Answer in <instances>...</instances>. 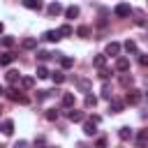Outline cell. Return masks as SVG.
Wrapping results in <instances>:
<instances>
[{"label": "cell", "mask_w": 148, "mask_h": 148, "mask_svg": "<svg viewBox=\"0 0 148 148\" xmlns=\"http://www.w3.org/2000/svg\"><path fill=\"white\" fill-rule=\"evenodd\" d=\"M113 14H116L118 18H127V16L132 14V7H130L127 2H120V5H116V7H113Z\"/></svg>", "instance_id": "1"}, {"label": "cell", "mask_w": 148, "mask_h": 148, "mask_svg": "<svg viewBox=\"0 0 148 148\" xmlns=\"http://www.w3.org/2000/svg\"><path fill=\"white\" fill-rule=\"evenodd\" d=\"M83 134L86 136H95L97 134V123L90 118V120H83Z\"/></svg>", "instance_id": "2"}, {"label": "cell", "mask_w": 148, "mask_h": 148, "mask_svg": "<svg viewBox=\"0 0 148 148\" xmlns=\"http://www.w3.org/2000/svg\"><path fill=\"white\" fill-rule=\"evenodd\" d=\"M134 143H136V148H146V146H148V130H139Z\"/></svg>", "instance_id": "3"}, {"label": "cell", "mask_w": 148, "mask_h": 148, "mask_svg": "<svg viewBox=\"0 0 148 148\" xmlns=\"http://www.w3.org/2000/svg\"><path fill=\"white\" fill-rule=\"evenodd\" d=\"M116 69H118V72H127V69H130V58L118 56V58H116Z\"/></svg>", "instance_id": "4"}, {"label": "cell", "mask_w": 148, "mask_h": 148, "mask_svg": "<svg viewBox=\"0 0 148 148\" xmlns=\"http://www.w3.org/2000/svg\"><path fill=\"white\" fill-rule=\"evenodd\" d=\"M46 12H49L51 16H58V14H65V7H62L60 2H51V5L46 7Z\"/></svg>", "instance_id": "5"}, {"label": "cell", "mask_w": 148, "mask_h": 148, "mask_svg": "<svg viewBox=\"0 0 148 148\" xmlns=\"http://www.w3.org/2000/svg\"><path fill=\"white\" fill-rule=\"evenodd\" d=\"M120 49H123V46H120L118 42H109V44H106V53H104V56H120Z\"/></svg>", "instance_id": "6"}, {"label": "cell", "mask_w": 148, "mask_h": 148, "mask_svg": "<svg viewBox=\"0 0 148 148\" xmlns=\"http://www.w3.org/2000/svg\"><path fill=\"white\" fill-rule=\"evenodd\" d=\"M118 136H120V141H130V139L134 136V132H132V127H127V125H123V127L118 130Z\"/></svg>", "instance_id": "7"}, {"label": "cell", "mask_w": 148, "mask_h": 148, "mask_svg": "<svg viewBox=\"0 0 148 148\" xmlns=\"http://www.w3.org/2000/svg\"><path fill=\"white\" fill-rule=\"evenodd\" d=\"M109 109H111L113 113H120V111L125 109V102H123V99H113V97H111V102H109Z\"/></svg>", "instance_id": "8"}, {"label": "cell", "mask_w": 148, "mask_h": 148, "mask_svg": "<svg viewBox=\"0 0 148 148\" xmlns=\"http://www.w3.org/2000/svg\"><path fill=\"white\" fill-rule=\"evenodd\" d=\"M67 116H69L72 123H83V120H86V113H83V111H74V109H72Z\"/></svg>", "instance_id": "9"}, {"label": "cell", "mask_w": 148, "mask_h": 148, "mask_svg": "<svg viewBox=\"0 0 148 148\" xmlns=\"http://www.w3.org/2000/svg\"><path fill=\"white\" fill-rule=\"evenodd\" d=\"M21 46H23L25 51H32V49H37V39H35V37H25V39L21 42Z\"/></svg>", "instance_id": "10"}, {"label": "cell", "mask_w": 148, "mask_h": 148, "mask_svg": "<svg viewBox=\"0 0 148 148\" xmlns=\"http://www.w3.org/2000/svg\"><path fill=\"white\" fill-rule=\"evenodd\" d=\"M92 65H95L97 69H104V67H106V56H104V53L95 56V58H92Z\"/></svg>", "instance_id": "11"}, {"label": "cell", "mask_w": 148, "mask_h": 148, "mask_svg": "<svg viewBox=\"0 0 148 148\" xmlns=\"http://www.w3.org/2000/svg\"><path fill=\"white\" fill-rule=\"evenodd\" d=\"M76 16H79V7H76V5L65 7V18H76Z\"/></svg>", "instance_id": "12"}, {"label": "cell", "mask_w": 148, "mask_h": 148, "mask_svg": "<svg viewBox=\"0 0 148 148\" xmlns=\"http://www.w3.org/2000/svg\"><path fill=\"white\" fill-rule=\"evenodd\" d=\"M5 79H7V83H12V86H14V83H18V79H21V74H18L16 69H9Z\"/></svg>", "instance_id": "13"}, {"label": "cell", "mask_w": 148, "mask_h": 148, "mask_svg": "<svg viewBox=\"0 0 148 148\" xmlns=\"http://www.w3.org/2000/svg\"><path fill=\"white\" fill-rule=\"evenodd\" d=\"M127 102H130V104H139V102H141V92H139V90H130V92H127Z\"/></svg>", "instance_id": "14"}, {"label": "cell", "mask_w": 148, "mask_h": 148, "mask_svg": "<svg viewBox=\"0 0 148 148\" xmlns=\"http://www.w3.org/2000/svg\"><path fill=\"white\" fill-rule=\"evenodd\" d=\"M62 106L74 109V92H65V95H62Z\"/></svg>", "instance_id": "15"}, {"label": "cell", "mask_w": 148, "mask_h": 148, "mask_svg": "<svg viewBox=\"0 0 148 148\" xmlns=\"http://www.w3.org/2000/svg\"><path fill=\"white\" fill-rule=\"evenodd\" d=\"M2 134H7V136H12V134H14V120H9V118H7V120L2 123Z\"/></svg>", "instance_id": "16"}, {"label": "cell", "mask_w": 148, "mask_h": 148, "mask_svg": "<svg viewBox=\"0 0 148 148\" xmlns=\"http://www.w3.org/2000/svg\"><path fill=\"white\" fill-rule=\"evenodd\" d=\"M14 58H16V56H14L12 51H5V53L0 56V65H12V62H14Z\"/></svg>", "instance_id": "17"}, {"label": "cell", "mask_w": 148, "mask_h": 148, "mask_svg": "<svg viewBox=\"0 0 148 148\" xmlns=\"http://www.w3.org/2000/svg\"><path fill=\"white\" fill-rule=\"evenodd\" d=\"M58 35H60V37H69V35H74V30H72V25H67V23H65V25H60V28H58Z\"/></svg>", "instance_id": "18"}, {"label": "cell", "mask_w": 148, "mask_h": 148, "mask_svg": "<svg viewBox=\"0 0 148 148\" xmlns=\"http://www.w3.org/2000/svg\"><path fill=\"white\" fill-rule=\"evenodd\" d=\"M44 39H46V42H58L60 35H58V30H46V32H44Z\"/></svg>", "instance_id": "19"}, {"label": "cell", "mask_w": 148, "mask_h": 148, "mask_svg": "<svg viewBox=\"0 0 148 148\" xmlns=\"http://www.w3.org/2000/svg\"><path fill=\"white\" fill-rule=\"evenodd\" d=\"M35 74H37V79H49V76H51V72H49L44 65H37V72H35Z\"/></svg>", "instance_id": "20"}, {"label": "cell", "mask_w": 148, "mask_h": 148, "mask_svg": "<svg viewBox=\"0 0 148 148\" xmlns=\"http://www.w3.org/2000/svg\"><path fill=\"white\" fill-rule=\"evenodd\" d=\"M83 104H86V109H95V106H97V97H95V95H86Z\"/></svg>", "instance_id": "21"}, {"label": "cell", "mask_w": 148, "mask_h": 148, "mask_svg": "<svg viewBox=\"0 0 148 148\" xmlns=\"http://www.w3.org/2000/svg\"><path fill=\"white\" fill-rule=\"evenodd\" d=\"M123 49H125L127 53H136V42H134V39H127V42L123 44Z\"/></svg>", "instance_id": "22"}, {"label": "cell", "mask_w": 148, "mask_h": 148, "mask_svg": "<svg viewBox=\"0 0 148 148\" xmlns=\"http://www.w3.org/2000/svg\"><path fill=\"white\" fill-rule=\"evenodd\" d=\"M51 79H53V83H56V86H60V83L65 81V74L58 69V72H51Z\"/></svg>", "instance_id": "23"}, {"label": "cell", "mask_w": 148, "mask_h": 148, "mask_svg": "<svg viewBox=\"0 0 148 148\" xmlns=\"http://www.w3.org/2000/svg\"><path fill=\"white\" fill-rule=\"evenodd\" d=\"M60 65H62V69H69V67L74 65V58H69V56H62V58H60Z\"/></svg>", "instance_id": "24"}, {"label": "cell", "mask_w": 148, "mask_h": 148, "mask_svg": "<svg viewBox=\"0 0 148 148\" xmlns=\"http://www.w3.org/2000/svg\"><path fill=\"white\" fill-rule=\"evenodd\" d=\"M21 86L28 90V88H32V86H35V79H32V76H21Z\"/></svg>", "instance_id": "25"}, {"label": "cell", "mask_w": 148, "mask_h": 148, "mask_svg": "<svg viewBox=\"0 0 148 148\" xmlns=\"http://www.w3.org/2000/svg\"><path fill=\"white\" fill-rule=\"evenodd\" d=\"M23 5H25L28 9H42V2H39V0H25Z\"/></svg>", "instance_id": "26"}, {"label": "cell", "mask_w": 148, "mask_h": 148, "mask_svg": "<svg viewBox=\"0 0 148 148\" xmlns=\"http://www.w3.org/2000/svg\"><path fill=\"white\" fill-rule=\"evenodd\" d=\"M76 35L86 39V37H90V28H88V25H79V30H76Z\"/></svg>", "instance_id": "27"}, {"label": "cell", "mask_w": 148, "mask_h": 148, "mask_svg": "<svg viewBox=\"0 0 148 148\" xmlns=\"http://www.w3.org/2000/svg\"><path fill=\"white\" fill-rule=\"evenodd\" d=\"M0 42H2V46H5V49H12V46H14V37H9V35H5Z\"/></svg>", "instance_id": "28"}, {"label": "cell", "mask_w": 148, "mask_h": 148, "mask_svg": "<svg viewBox=\"0 0 148 148\" xmlns=\"http://www.w3.org/2000/svg\"><path fill=\"white\" fill-rule=\"evenodd\" d=\"M79 88H81L83 92H88V90H90V81H86V79H79Z\"/></svg>", "instance_id": "29"}, {"label": "cell", "mask_w": 148, "mask_h": 148, "mask_svg": "<svg viewBox=\"0 0 148 148\" xmlns=\"http://www.w3.org/2000/svg\"><path fill=\"white\" fill-rule=\"evenodd\" d=\"M58 116H60V113H58L56 109H49V111H46V120H58Z\"/></svg>", "instance_id": "30"}, {"label": "cell", "mask_w": 148, "mask_h": 148, "mask_svg": "<svg viewBox=\"0 0 148 148\" xmlns=\"http://www.w3.org/2000/svg\"><path fill=\"white\" fill-rule=\"evenodd\" d=\"M139 65L141 67H148V53H139Z\"/></svg>", "instance_id": "31"}, {"label": "cell", "mask_w": 148, "mask_h": 148, "mask_svg": "<svg viewBox=\"0 0 148 148\" xmlns=\"http://www.w3.org/2000/svg\"><path fill=\"white\" fill-rule=\"evenodd\" d=\"M37 58L44 62V60H49V58H51V53H49V51H37Z\"/></svg>", "instance_id": "32"}, {"label": "cell", "mask_w": 148, "mask_h": 148, "mask_svg": "<svg viewBox=\"0 0 148 148\" xmlns=\"http://www.w3.org/2000/svg\"><path fill=\"white\" fill-rule=\"evenodd\" d=\"M109 76H111V69H106V67H104V69H99V79H102V81H106Z\"/></svg>", "instance_id": "33"}, {"label": "cell", "mask_w": 148, "mask_h": 148, "mask_svg": "<svg viewBox=\"0 0 148 148\" xmlns=\"http://www.w3.org/2000/svg\"><path fill=\"white\" fill-rule=\"evenodd\" d=\"M102 97L111 102V88H109V86H104V88H102Z\"/></svg>", "instance_id": "34"}, {"label": "cell", "mask_w": 148, "mask_h": 148, "mask_svg": "<svg viewBox=\"0 0 148 148\" xmlns=\"http://www.w3.org/2000/svg\"><path fill=\"white\" fill-rule=\"evenodd\" d=\"M7 97H9L12 102H18V97H21V95H16V90L12 88V90H7Z\"/></svg>", "instance_id": "35"}, {"label": "cell", "mask_w": 148, "mask_h": 148, "mask_svg": "<svg viewBox=\"0 0 148 148\" xmlns=\"http://www.w3.org/2000/svg\"><path fill=\"white\" fill-rule=\"evenodd\" d=\"M46 97H51L49 90H37V99H46Z\"/></svg>", "instance_id": "36"}, {"label": "cell", "mask_w": 148, "mask_h": 148, "mask_svg": "<svg viewBox=\"0 0 148 148\" xmlns=\"http://www.w3.org/2000/svg\"><path fill=\"white\" fill-rule=\"evenodd\" d=\"M14 148H28V141H25V139H18V141L14 143Z\"/></svg>", "instance_id": "37"}, {"label": "cell", "mask_w": 148, "mask_h": 148, "mask_svg": "<svg viewBox=\"0 0 148 148\" xmlns=\"http://www.w3.org/2000/svg\"><path fill=\"white\" fill-rule=\"evenodd\" d=\"M35 148H46V143H44V139H37V141H35Z\"/></svg>", "instance_id": "38"}, {"label": "cell", "mask_w": 148, "mask_h": 148, "mask_svg": "<svg viewBox=\"0 0 148 148\" xmlns=\"http://www.w3.org/2000/svg\"><path fill=\"white\" fill-rule=\"evenodd\" d=\"M97 148H106V139H97Z\"/></svg>", "instance_id": "39"}, {"label": "cell", "mask_w": 148, "mask_h": 148, "mask_svg": "<svg viewBox=\"0 0 148 148\" xmlns=\"http://www.w3.org/2000/svg\"><path fill=\"white\" fill-rule=\"evenodd\" d=\"M2 95H5V88H2V86H0V97H2Z\"/></svg>", "instance_id": "40"}, {"label": "cell", "mask_w": 148, "mask_h": 148, "mask_svg": "<svg viewBox=\"0 0 148 148\" xmlns=\"http://www.w3.org/2000/svg\"><path fill=\"white\" fill-rule=\"evenodd\" d=\"M2 30H5V25H2V23H0V35H2Z\"/></svg>", "instance_id": "41"}, {"label": "cell", "mask_w": 148, "mask_h": 148, "mask_svg": "<svg viewBox=\"0 0 148 148\" xmlns=\"http://www.w3.org/2000/svg\"><path fill=\"white\" fill-rule=\"evenodd\" d=\"M0 111H2V106H0Z\"/></svg>", "instance_id": "42"}]
</instances>
